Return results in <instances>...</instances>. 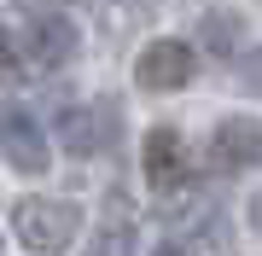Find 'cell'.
<instances>
[{
  "instance_id": "6da1fadb",
  "label": "cell",
  "mask_w": 262,
  "mask_h": 256,
  "mask_svg": "<svg viewBox=\"0 0 262 256\" xmlns=\"http://www.w3.org/2000/svg\"><path fill=\"white\" fill-rule=\"evenodd\" d=\"M12 227H18L24 250L53 256V250H64L70 239L82 233V204H70V198H18Z\"/></svg>"
},
{
  "instance_id": "7c38bea8",
  "label": "cell",
  "mask_w": 262,
  "mask_h": 256,
  "mask_svg": "<svg viewBox=\"0 0 262 256\" xmlns=\"http://www.w3.org/2000/svg\"><path fill=\"white\" fill-rule=\"evenodd\" d=\"M151 256H192V250H187V245H175V239H163V245L151 250Z\"/></svg>"
},
{
  "instance_id": "30bf717a",
  "label": "cell",
  "mask_w": 262,
  "mask_h": 256,
  "mask_svg": "<svg viewBox=\"0 0 262 256\" xmlns=\"http://www.w3.org/2000/svg\"><path fill=\"white\" fill-rule=\"evenodd\" d=\"M239 87H251V94L262 99V47H251L239 58Z\"/></svg>"
},
{
  "instance_id": "9c48e42d",
  "label": "cell",
  "mask_w": 262,
  "mask_h": 256,
  "mask_svg": "<svg viewBox=\"0 0 262 256\" xmlns=\"http://www.w3.org/2000/svg\"><path fill=\"white\" fill-rule=\"evenodd\" d=\"M198 35H204V47H210V53H233L239 18H233V12H210V18H198Z\"/></svg>"
},
{
  "instance_id": "8fae6325",
  "label": "cell",
  "mask_w": 262,
  "mask_h": 256,
  "mask_svg": "<svg viewBox=\"0 0 262 256\" xmlns=\"http://www.w3.org/2000/svg\"><path fill=\"white\" fill-rule=\"evenodd\" d=\"M12 70H18V47L12 35H0V82H12Z\"/></svg>"
},
{
  "instance_id": "ba28073f",
  "label": "cell",
  "mask_w": 262,
  "mask_h": 256,
  "mask_svg": "<svg viewBox=\"0 0 262 256\" xmlns=\"http://www.w3.org/2000/svg\"><path fill=\"white\" fill-rule=\"evenodd\" d=\"M82 256H134V227H128V221H105V227L94 233V245H88Z\"/></svg>"
},
{
  "instance_id": "7a4b0ae2",
  "label": "cell",
  "mask_w": 262,
  "mask_h": 256,
  "mask_svg": "<svg viewBox=\"0 0 262 256\" xmlns=\"http://www.w3.org/2000/svg\"><path fill=\"white\" fill-rule=\"evenodd\" d=\"M58 140H64L70 157L105 152V146L117 140V105H105V99H94V105H64V111H58Z\"/></svg>"
},
{
  "instance_id": "8992f818",
  "label": "cell",
  "mask_w": 262,
  "mask_h": 256,
  "mask_svg": "<svg viewBox=\"0 0 262 256\" xmlns=\"http://www.w3.org/2000/svg\"><path fill=\"white\" fill-rule=\"evenodd\" d=\"M146 180L158 192H169V187H181L187 180V146H181V128H169V123H158L146 134Z\"/></svg>"
},
{
  "instance_id": "5b68a950",
  "label": "cell",
  "mask_w": 262,
  "mask_h": 256,
  "mask_svg": "<svg viewBox=\"0 0 262 256\" xmlns=\"http://www.w3.org/2000/svg\"><path fill=\"white\" fill-rule=\"evenodd\" d=\"M0 157L18 175H47V134L29 111H0Z\"/></svg>"
},
{
  "instance_id": "277c9868",
  "label": "cell",
  "mask_w": 262,
  "mask_h": 256,
  "mask_svg": "<svg viewBox=\"0 0 262 256\" xmlns=\"http://www.w3.org/2000/svg\"><path fill=\"white\" fill-rule=\"evenodd\" d=\"M198 70V58L187 41H151V47L134 58V82L151 87V94H175V87H187Z\"/></svg>"
},
{
  "instance_id": "52a82bcc",
  "label": "cell",
  "mask_w": 262,
  "mask_h": 256,
  "mask_svg": "<svg viewBox=\"0 0 262 256\" xmlns=\"http://www.w3.org/2000/svg\"><path fill=\"white\" fill-rule=\"evenodd\" d=\"M29 58L35 64H47V70H58V64H70L76 58V47H82V35H76V24L64 18V12H53V18H35L29 24Z\"/></svg>"
},
{
  "instance_id": "4fadbf2b",
  "label": "cell",
  "mask_w": 262,
  "mask_h": 256,
  "mask_svg": "<svg viewBox=\"0 0 262 256\" xmlns=\"http://www.w3.org/2000/svg\"><path fill=\"white\" fill-rule=\"evenodd\" d=\"M251 227L262 233V192H256V198H251Z\"/></svg>"
},
{
  "instance_id": "3957f363",
  "label": "cell",
  "mask_w": 262,
  "mask_h": 256,
  "mask_svg": "<svg viewBox=\"0 0 262 256\" xmlns=\"http://www.w3.org/2000/svg\"><path fill=\"white\" fill-rule=\"evenodd\" d=\"M256 157H262V123H251V117H222L215 134H210L204 163L215 175H239V169H251Z\"/></svg>"
}]
</instances>
